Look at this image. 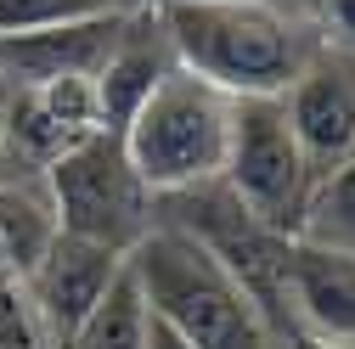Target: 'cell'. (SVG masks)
I'll return each instance as SVG.
<instances>
[{"instance_id": "1", "label": "cell", "mask_w": 355, "mask_h": 349, "mask_svg": "<svg viewBox=\"0 0 355 349\" xmlns=\"http://www.w3.org/2000/svg\"><path fill=\"white\" fill-rule=\"evenodd\" d=\"M175 68L237 96H282L304 68V39L271 0H153Z\"/></svg>"}, {"instance_id": "2", "label": "cell", "mask_w": 355, "mask_h": 349, "mask_svg": "<svg viewBox=\"0 0 355 349\" xmlns=\"http://www.w3.org/2000/svg\"><path fill=\"white\" fill-rule=\"evenodd\" d=\"M130 276L141 282L147 310L192 349H282V332L259 316V304L187 231L153 226L130 248Z\"/></svg>"}, {"instance_id": "3", "label": "cell", "mask_w": 355, "mask_h": 349, "mask_svg": "<svg viewBox=\"0 0 355 349\" xmlns=\"http://www.w3.org/2000/svg\"><path fill=\"white\" fill-rule=\"evenodd\" d=\"M226 136H232V96L187 68H175L136 107V118L119 129V147L130 169L141 174V186L153 197H169V192L220 181Z\"/></svg>"}, {"instance_id": "4", "label": "cell", "mask_w": 355, "mask_h": 349, "mask_svg": "<svg viewBox=\"0 0 355 349\" xmlns=\"http://www.w3.org/2000/svg\"><path fill=\"white\" fill-rule=\"evenodd\" d=\"M158 203L169 208V226L187 231L214 265L259 304V316L288 338V253H293V237L254 220V214L226 192V181H203V186H187V192H169Z\"/></svg>"}, {"instance_id": "5", "label": "cell", "mask_w": 355, "mask_h": 349, "mask_svg": "<svg viewBox=\"0 0 355 349\" xmlns=\"http://www.w3.org/2000/svg\"><path fill=\"white\" fill-rule=\"evenodd\" d=\"M40 181H46L51 208H57V226L68 237L102 242L113 253H130L153 231L158 197L141 186V174L130 169L119 136H107V129L91 136V141H79L73 152H62Z\"/></svg>"}, {"instance_id": "6", "label": "cell", "mask_w": 355, "mask_h": 349, "mask_svg": "<svg viewBox=\"0 0 355 349\" xmlns=\"http://www.w3.org/2000/svg\"><path fill=\"white\" fill-rule=\"evenodd\" d=\"M220 181L254 220H265L282 237L299 231V214L310 197V163L293 141L282 96H237L232 102V136H226Z\"/></svg>"}, {"instance_id": "7", "label": "cell", "mask_w": 355, "mask_h": 349, "mask_svg": "<svg viewBox=\"0 0 355 349\" xmlns=\"http://www.w3.org/2000/svg\"><path fill=\"white\" fill-rule=\"evenodd\" d=\"M102 136L96 79H51L40 91H12L6 124H0V152L17 174H46L62 152Z\"/></svg>"}, {"instance_id": "8", "label": "cell", "mask_w": 355, "mask_h": 349, "mask_svg": "<svg viewBox=\"0 0 355 349\" xmlns=\"http://www.w3.org/2000/svg\"><path fill=\"white\" fill-rule=\"evenodd\" d=\"M282 113L293 124V141L310 163V181L344 158H355V57L322 46L310 51L293 84L282 91Z\"/></svg>"}, {"instance_id": "9", "label": "cell", "mask_w": 355, "mask_h": 349, "mask_svg": "<svg viewBox=\"0 0 355 349\" xmlns=\"http://www.w3.org/2000/svg\"><path fill=\"white\" fill-rule=\"evenodd\" d=\"M130 253H113L102 242H85V237H68L57 231V242L46 248V259L28 271L23 282V298L46 332L51 349H68V338L79 332V321L96 310V298L113 287V276L124 271Z\"/></svg>"}, {"instance_id": "10", "label": "cell", "mask_w": 355, "mask_h": 349, "mask_svg": "<svg viewBox=\"0 0 355 349\" xmlns=\"http://www.w3.org/2000/svg\"><path fill=\"white\" fill-rule=\"evenodd\" d=\"M130 12L113 6V12L51 23V28L0 34V84H6V91H40V84H51V79H96L107 51L119 46V28H124Z\"/></svg>"}, {"instance_id": "11", "label": "cell", "mask_w": 355, "mask_h": 349, "mask_svg": "<svg viewBox=\"0 0 355 349\" xmlns=\"http://www.w3.org/2000/svg\"><path fill=\"white\" fill-rule=\"evenodd\" d=\"M175 73V51L158 6H136L119 28V46L107 51L102 73H96V107H102V129L119 136V129L136 118V107L158 91V84Z\"/></svg>"}, {"instance_id": "12", "label": "cell", "mask_w": 355, "mask_h": 349, "mask_svg": "<svg viewBox=\"0 0 355 349\" xmlns=\"http://www.w3.org/2000/svg\"><path fill=\"white\" fill-rule=\"evenodd\" d=\"M288 332L355 343V259L293 242L288 253Z\"/></svg>"}, {"instance_id": "13", "label": "cell", "mask_w": 355, "mask_h": 349, "mask_svg": "<svg viewBox=\"0 0 355 349\" xmlns=\"http://www.w3.org/2000/svg\"><path fill=\"white\" fill-rule=\"evenodd\" d=\"M57 208H51V192L46 181H28V174H17V181H0V259H6L12 282L23 287L28 271L46 259V248L57 242Z\"/></svg>"}, {"instance_id": "14", "label": "cell", "mask_w": 355, "mask_h": 349, "mask_svg": "<svg viewBox=\"0 0 355 349\" xmlns=\"http://www.w3.org/2000/svg\"><path fill=\"white\" fill-rule=\"evenodd\" d=\"M147 338H153V310H147L141 282L130 276V259H124V271L96 298V310L79 321L68 349H147Z\"/></svg>"}, {"instance_id": "15", "label": "cell", "mask_w": 355, "mask_h": 349, "mask_svg": "<svg viewBox=\"0 0 355 349\" xmlns=\"http://www.w3.org/2000/svg\"><path fill=\"white\" fill-rule=\"evenodd\" d=\"M293 242H310V248L355 259V158H344L338 169H327V174L310 181V197H304Z\"/></svg>"}, {"instance_id": "16", "label": "cell", "mask_w": 355, "mask_h": 349, "mask_svg": "<svg viewBox=\"0 0 355 349\" xmlns=\"http://www.w3.org/2000/svg\"><path fill=\"white\" fill-rule=\"evenodd\" d=\"M96 12H113V0H0V34L51 28V23H73V17H96Z\"/></svg>"}, {"instance_id": "17", "label": "cell", "mask_w": 355, "mask_h": 349, "mask_svg": "<svg viewBox=\"0 0 355 349\" xmlns=\"http://www.w3.org/2000/svg\"><path fill=\"white\" fill-rule=\"evenodd\" d=\"M322 28L333 51L355 57V0H322Z\"/></svg>"}, {"instance_id": "18", "label": "cell", "mask_w": 355, "mask_h": 349, "mask_svg": "<svg viewBox=\"0 0 355 349\" xmlns=\"http://www.w3.org/2000/svg\"><path fill=\"white\" fill-rule=\"evenodd\" d=\"M147 349H192V343H187L181 332H169V327L153 316V338H147Z\"/></svg>"}, {"instance_id": "19", "label": "cell", "mask_w": 355, "mask_h": 349, "mask_svg": "<svg viewBox=\"0 0 355 349\" xmlns=\"http://www.w3.org/2000/svg\"><path fill=\"white\" fill-rule=\"evenodd\" d=\"M282 349H355V343H333V338H310V332H288Z\"/></svg>"}, {"instance_id": "20", "label": "cell", "mask_w": 355, "mask_h": 349, "mask_svg": "<svg viewBox=\"0 0 355 349\" xmlns=\"http://www.w3.org/2000/svg\"><path fill=\"white\" fill-rule=\"evenodd\" d=\"M6 287H17V282H12V271H6V259H0V293H6Z\"/></svg>"}, {"instance_id": "21", "label": "cell", "mask_w": 355, "mask_h": 349, "mask_svg": "<svg viewBox=\"0 0 355 349\" xmlns=\"http://www.w3.org/2000/svg\"><path fill=\"white\" fill-rule=\"evenodd\" d=\"M113 6H124V12H130V6H153V0H113Z\"/></svg>"}]
</instances>
